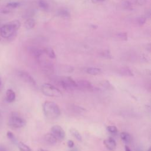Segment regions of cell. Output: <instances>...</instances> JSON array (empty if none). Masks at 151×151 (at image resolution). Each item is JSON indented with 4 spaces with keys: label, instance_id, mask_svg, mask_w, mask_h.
Masks as SVG:
<instances>
[{
    "label": "cell",
    "instance_id": "cell-1",
    "mask_svg": "<svg viewBox=\"0 0 151 151\" xmlns=\"http://www.w3.org/2000/svg\"><path fill=\"white\" fill-rule=\"evenodd\" d=\"M21 26L18 20H13L2 25L0 28V35L4 38H10L15 37Z\"/></svg>",
    "mask_w": 151,
    "mask_h": 151
},
{
    "label": "cell",
    "instance_id": "cell-2",
    "mask_svg": "<svg viewBox=\"0 0 151 151\" xmlns=\"http://www.w3.org/2000/svg\"><path fill=\"white\" fill-rule=\"evenodd\" d=\"M42 109L45 117L50 120L56 119L61 114L59 106L51 101H45L42 105Z\"/></svg>",
    "mask_w": 151,
    "mask_h": 151
},
{
    "label": "cell",
    "instance_id": "cell-3",
    "mask_svg": "<svg viewBox=\"0 0 151 151\" xmlns=\"http://www.w3.org/2000/svg\"><path fill=\"white\" fill-rule=\"evenodd\" d=\"M42 93L49 97H60L62 96L63 94L61 91L56 87L49 83H44L41 87Z\"/></svg>",
    "mask_w": 151,
    "mask_h": 151
},
{
    "label": "cell",
    "instance_id": "cell-4",
    "mask_svg": "<svg viewBox=\"0 0 151 151\" xmlns=\"http://www.w3.org/2000/svg\"><path fill=\"white\" fill-rule=\"evenodd\" d=\"M26 124L25 120L16 112H13L9 116L8 124L14 128H21Z\"/></svg>",
    "mask_w": 151,
    "mask_h": 151
},
{
    "label": "cell",
    "instance_id": "cell-5",
    "mask_svg": "<svg viewBox=\"0 0 151 151\" xmlns=\"http://www.w3.org/2000/svg\"><path fill=\"white\" fill-rule=\"evenodd\" d=\"M59 84L65 90H73L78 88V86L76 81L70 77H65L61 78L58 80Z\"/></svg>",
    "mask_w": 151,
    "mask_h": 151
},
{
    "label": "cell",
    "instance_id": "cell-6",
    "mask_svg": "<svg viewBox=\"0 0 151 151\" xmlns=\"http://www.w3.org/2000/svg\"><path fill=\"white\" fill-rule=\"evenodd\" d=\"M18 75L24 82L29 84L32 87H37V84L35 80L28 73L25 71H18Z\"/></svg>",
    "mask_w": 151,
    "mask_h": 151
},
{
    "label": "cell",
    "instance_id": "cell-7",
    "mask_svg": "<svg viewBox=\"0 0 151 151\" xmlns=\"http://www.w3.org/2000/svg\"><path fill=\"white\" fill-rule=\"evenodd\" d=\"M39 62L43 71L47 74H51L54 71V67L52 64L48 61L45 60H42L40 57L37 59Z\"/></svg>",
    "mask_w": 151,
    "mask_h": 151
},
{
    "label": "cell",
    "instance_id": "cell-8",
    "mask_svg": "<svg viewBox=\"0 0 151 151\" xmlns=\"http://www.w3.org/2000/svg\"><path fill=\"white\" fill-rule=\"evenodd\" d=\"M51 133L57 138V139L62 140L65 137V132L63 129L59 125H55L51 129Z\"/></svg>",
    "mask_w": 151,
    "mask_h": 151
},
{
    "label": "cell",
    "instance_id": "cell-9",
    "mask_svg": "<svg viewBox=\"0 0 151 151\" xmlns=\"http://www.w3.org/2000/svg\"><path fill=\"white\" fill-rule=\"evenodd\" d=\"M78 88L84 89V90H92L93 89V87L92 84L90 83V81L84 80V79H81L78 80L77 82Z\"/></svg>",
    "mask_w": 151,
    "mask_h": 151
},
{
    "label": "cell",
    "instance_id": "cell-10",
    "mask_svg": "<svg viewBox=\"0 0 151 151\" xmlns=\"http://www.w3.org/2000/svg\"><path fill=\"white\" fill-rule=\"evenodd\" d=\"M19 6V3L17 2H12L7 4L1 10V12L5 14H8L11 12L13 9L18 8Z\"/></svg>",
    "mask_w": 151,
    "mask_h": 151
},
{
    "label": "cell",
    "instance_id": "cell-11",
    "mask_svg": "<svg viewBox=\"0 0 151 151\" xmlns=\"http://www.w3.org/2000/svg\"><path fill=\"white\" fill-rule=\"evenodd\" d=\"M29 52L37 60L42 56V55L44 53V50L41 48L35 47H28Z\"/></svg>",
    "mask_w": 151,
    "mask_h": 151
},
{
    "label": "cell",
    "instance_id": "cell-12",
    "mask_svg": "<svg viewBox=\"0 0 151 151\" xmlns=\"http://www.w3.org/2000/svg\"><path fill=\"white\" fill-rule=\"evenodd\" d=\"M104 145L110 150H114L116 147V141L111 137L105 139L103 142Z\"/></svg>",
    "mask_w": 151,
    "mask_h": 151
},
{
    "label": "cell",
    "instance_id": "cell-13",
    "mask_svg": "<svg viewBox=\"0 0 151 151\" xmlns=\"http://www.w3.org/2000/svg\"><path fill=\"white\" fill-rule=\"evenodd\" d=\"M44 139L45 142L50 145H54L57 143V138L51 133L45 134L44 136Z\"/></svg>",
    "mask_w": 151,
    "mask_h": 151
},
{
    "label": "cell",
    "instance_id": "cell-14",
    "mask_svg": "<svg viewBox=\"0 0 151 151\" xmlns=\"http://www.w3.org/2000/svg\"><path fill=\"white\" fill-rule=\"evenodd\" d=\"M6 101L8 103L13 102L15 99V92L11 90L8 89L6 91V96H5Z\"/></svg>",
    "mask_w": 151,
    "mask_h": 151
},
{
    "label": "cell",
    "instance_id": "cell-15",
    "mask_svg": "<svg viewBox=\"0 0 151 151\" xmlns=\"http://www.w3.org/2000/svg\"><path fill=\"white\" fill-rule=\"evenodd\" d=\"M35 25V21L33 18H28L24 22V26L25 28L28 29H31L34 28Z\"/></svg>",
    "mask_w": 151,
    "mask_h": 151
},
{
    "label": "cell",
    "instance_id": "cell-16",
    "mask_svg": "<svg viewBox=\"0 0 151 151\" xmlns=\"http://www.w3.org/2000/svg\"><path fill=\"white\" fill-rule=\"evenodd\" d=\"M133 5V3L129 0H124L120 3L121 8L123 9H132Z\"/></svg>",
    "mask_w": 151,
    "mask_h": 151
},
{
    "label": "cell",
    "instance_id": "cell-17",
    "mask_svg": "<svg viewBox=\"0 0 151 151\" xmlns=\"http://www.w3.org/2000/svg\"><path fill=\"white\" fill-rule=\"evenodd\" d=\"M44 52L50 58L53 59L55 58V54L53 49L51 47H46L44 49Z\"/></svg>",
    "mask_w": 151,
    "mask_h": 151
},
{
    "label": "cell",
    "instance_id": "cell-18",
    "mask_svg": "<svg viewBox=\"0 0 151 151\" xmlns=\"http://www.w3.org/2000/svg\"><path fill=\"white\" fill-rule=\"evenodd\" d=\"M86 71L88 74L94 76L99 74L101 72V70L100 68L97 67H89L87 69Z\"/></svg>",
    "mask_w": 151,
    "mask_h": 151
},
{
    "label": "cell",
    "instance_id": "cell-19",
    "mask_svg": "<svg viewBox=\"0 0 151 151\" xmlns=\"http://www.w3.org/2000/svg\"><path fill=\"white\" fill-rule=\"evenodd\" d=\"M121 139L126 143H130L132 141L131 136L127 132H122L120 134Z\"/></svg>",
    "mask_w": 151,
    "mask_h": 151
},
{
    "label": "cell",
    "instance_id": "cell-20",
    "mask_svg": "<svg viewBox=\"0 0 151 151\" xmlns=\"http://www.w3.org/2000/svg\"><path fill=\"white\" fill-rule=\"evenodd\" d=\"M120 73L125 76H133V74L131 70L128 67H123L120 70Z\"/></svg>",
    "mask_w": 151,
    "mask_h": 151
},
{
    "label": "cell",
    "instance_id": "cell-21",
    "mask_svg": "<svg viewBox=\"0 0 151 151\" xmlns=\"http://www.w3.org/2000/svg\"><path fill=\"white\" fill-rule=\"evenodd\" d=\"M58 15L63 18H68L70 17V12L65 9H60L58 11Z\"/></svg>",
    "mask_w": 151,
    "mask_h": 151
},
{
    "label": "cell",
    "instance_id": "cell-22",
    "mask_svg": "<svg viewBox=\"0 0 151 151\" xmlns=\"http://www.w3.org/2000/svg\"><path fill=\"white\" fill-rule=\"evenodd\" d=\"M17 145L20 151H31V148L22 142H18Z\"/></svg>",
    "mask_w": 151,
    "mask_h": 151
},
{
    "label": "cell",
    "instance_id": "cell-23",
    "mask_svg": "<svg viewBox=\"0 0 151 151\" xmlns=\"http://www.w3.org/2000/svg\"><path fill=\"white\" fill-rule=\"evenodd\" d=\"M70 133L78 141H81L82 140V136L80 132L76 130V129H70Z\"/></svg>",
    "mask_w": 151,
    "mask_h": 151
},
{
    "label": "cell",
    "instance_id": "cell-24",
    "mask_svg": "<svg viewBox=\"0 0 151 151\" xmlns=\"http://www.w3.org/2000/svg\"><path fill=\"white\" fill-rule=\"evenodd\" d=\"M38 6L43 10H47L49 8L48 2L45 0H39L38 2Z\"/></svg>",
    "mask_w": 151,
    "mask_h": 151
},
{
    "label": "cell",
    "instance_id": "cell-25",
    "mask_svg": "<svg viewBox=\"0 0 151 151\" xmlns=\"http://www.w3.org/2000/svg\"><path fill=\"white\" fill-rule=\"evenodd\" d=\"M6 136H7L8 138L12 143H15V144H17V143H18V142H17V139L15 138L14 134L12 132H8L7 133H6Z\"/></svg>",
    "mask_w": 151,
    "mask_h": 151
},
{
    "label": "cell",
    "instance_id": "cell-26",
    "mask_svg": "<svg viewBox=\"0 0 151 151\" xmlns=\"http://www.w3.org/2000/svg\"><path fill=\"white\" fill-rule=\"evenodd\" d=\"M117 37L120 38V40H123V41H125V40H127V35L126 32H119L117 34Z\"/></svg>",
    "mask_w": 151,
    "mask_h": 151
},
{
    "label": "cell",
    "instance_id": "cell-27",
    "mask_svg": "<svg viewBox=\"0 0 151 151\" xmlns=\"http://www.w3.org/2000/svg\"><path fill=\"white\" fill-rule=\"evenodd\" d=\"M107 130L111 133H113V134H116L117 133V129L116 126H108L107 128Z\"/></svg>",
    "mask_w": 151,
    "mask_h": 151
},
{
    "label": "cell",
    "instance_id": "cell-28",
    "mask_svg": "<svg viewBox=\"0 0 151 151\" xmlns=\"http://www.w3.org/2000/svg\"><path fill=\"white\" fill-rule=\"evenodd\" d=\"M146 21V18L145 17H143V16L139 17V18H137V23H138V24H139V25H143V24L145 23Z\"/></svg>",
    "mask_w": 151,
    "mask_h": 151
},
{
    "label": "cell",
    "instance_id": "cell-29",
    "mask_svg": "<svg viewBox=\"0 0 151 151\" xmlns=\"http://www.w3.org/2000/svg\"><path fill=\"white\" fill-rule=\"evenodd\" d=\"M147 2V0H134V3L137 5H143Z\"/></svg>",
    "mask_w": 151,
    "mask_h": 151
},
{
    "label": "cell",
    "instance_id": "cell-30",
    "mask_svg": "<svg viewBox=\"0 0 151 151\" xmlns=\"http://www.w3.org/2000/svg\"><path fill=\"white\" fill-rule=\"evenodd\" d=\"M103 55L107 58H110L111 55L110 54V52L109 51H104L103 52Z\"/></svg>",
    "mask_w": 151,
    "mask_h": 151
},
{
    "label": "cell",
    "instance_id": "cell-31",
    "mask_svg": "<svg viewBox=\"0 0 151 151\" xmlns=\"http://www.w3.org/2000/svg\"><path fill=\"white\" fill-rule=\"evenodd\" d=\"M67 145L68 146L70 147V148H71L73 147L74 146V142L73 140H69L68 142H67Z\"/></svg>",
    "mask_w": 151,
    "mask_h": 151
},
{
    "label": "cell",
    "instance_id": "cell-32",
    "mask_svg": "<svg viewBox=\"0 0 151 151\" xmlns=\"http://www.w3.org/2000/svg\"><path fill=\"white\" fill-rule=\"evenodd\" d=\"M0 151H8V150L4 146L0 145Z\"/></svg>",
    "mask_w": 151,
    "mask_h": 151
},
{
    "label": "cell",
    "instance_id": "cell-33",
    "mask_svg": "<svg viewBox=\"0 0 151 151\" xmlns=\"http://www.w3.org/2000/svg\"><path fill=\"white\" fill-rule=\"evenodd\" d=\"M91 2L93 3V4H97V3H100V2H104L106 0H91Z\"/></svg>",
    "mask_w": 151,
    "mask_h": 151
},
{
    "label": "cell",
    "instance_id": "cell-34",
    "mask_svg": "<svg viewBox=\"0 0 151 151\" xmlns=\"http://www.w3.org/2000/svg\"><path fill=\"white\" fill-rule=\"evenodd\" d=\"M124 148H125V151H132V150H130V149L127 146H125Z\"/></svg>",
    "mask_w": 151,
    "mask_h": 151
},
{
    "label": "cell",
    "instance_id": "cell-35",
    "mask_svg": "<svg viewBox=\"0 0 151 151\" xmlns=\"http://www.w3.org/2000/svg\"><path fill=\"white\" fill-rule=\"evenodd\" d=\"M37 151H50V150L47 149H39Z\"/></svg>",
    "mask_w": 151,
    "mask_h": 151
},
{
    "label": "cell",
    "instance_id": "cell-36",
    "mask_svg": "<svg viewBox=\"0 0 151 151\" xmlns=\"http://www.w3.org/2000/svg\"><path fill=\"white\" fill-rule=\"evenodd\" d=\"M1 78H0V87H1Z\"/></svg>",
    "mask_w": 151,
    "mask_h": 151
},
{
    "label": "cell",
    "instance_id": "cell-37",
    "mask_svg": "<svg viewBox=\"0 0 151 151\" xmlns=\"http://www.w3.org/2000/svg\"><path fill=\"white\" fill-rule=\"evenodd\" d=\"M147 151H150V148H149V149Z\"/></svg>",
    "mask_w": 151,
    "mask_h": 151
},
{
    "label": "cell",
    "instance_id": "cell-38",
    "mask_svg": "<svg viewBox=\"0 0 151 151\" xmlns=\"http://www.w3.org/2000/svg\"><path fill=\"white\" fill-rule=\"evenodd\" d=\"M0 116H1V115H0Z\"/></svg>",
    "mask_w": 151,
    "mask_h": 151
}]
</instances>
